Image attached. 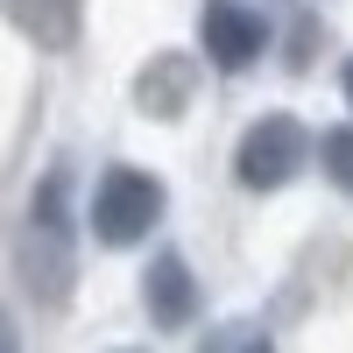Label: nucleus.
<instances>
[{"label": "nucleus", "mask_w": 353, "mask_h": 353, "mask_svg": "<svg viewBox=\"0 0 353 353\" xmlns=\"http://www.w3.org/2000/svg\"><path fill=\"white\" fill-rule=\"evenodd\" d=\"M198 353H276V346H269V339H261L254 325H219V332H212V339H205Z\"/></svg>", "instance_id": "obj_9"}, {"label": "nucleus", "mask_w": 353, "mask_h": 353, "mask_svg": "<svg viewBox=\"0 0 353 353\" xmlns=\"http://www.w3.org/2000/svg\"><path fill=\"white\" fill-rule=\"evenodd\" d=\"M0 8H8V21L21 36H36L43 50H71V36H78V0H0Z\"/></svg>", "instance_id": "obj_6"}, {"label": "nucleus", "mask_w": 353, "mask_h": 353, "mask_svg": "<svg viewBox=\"0 0 353 353\" xmlns=\"http://www.w3.org/2000/svg\"><path fill=\"white\" fill-rule=\"evenodd\" d=\"M141 290H149V318L170 325V332L198 318V283H191V269H184V254H156L149 276H141Z\"/></svg>", "instance_id": "obj_5"}, {"label": "nucleus", "mask_w": 353, "mask_h": 353, "mask_svg": "<svg viewBox=\"0 0 353 353\" xmlns=\"http://www.w3.org/2000/svg\"><path fill=\"white\" fill-rule=\"evenodd\" d=\"M339 85H346V99H353V64H346V71H339Z\"/></svg>", "instance_id": "obj_10"}, {"label": "nucleus", "mask_w": 353, "mask_h": 353, "mask_svg": "<svg viewBox=\"0 0 353 353\" xmlns=\"http://www.w3.org/2000/svg\"><path fill=\"white\" fill-rule=\"evenodd\" d=\"M318 156H325V176L339 191H353V128H332L325 141H318Z\"/></svg>", "instance_id": "obj_8"}, {"label": "nucleus", "mask_w": 353, "mask_h": 353, "mask_svg": "<svg viewBox=\"0 0 353 353\" xmlns=\"http://www.w3.org/2000/svg\"><path fill=\"white\" fill-rule=\"evenodd\" d=\"M0 353H14V346H8V339H0Z\"/></svg>", "instance_id": "obj_11"}, {"label": "nucleus", "mask_w": 353, "mask_h": 353, "mask_svg": "<svg viewBox=\"0 0 353 353\" xmlns=\"http://www.w3.org/2000/svg\"><path fill=\"white\" fill-rule=\"evenodd\" d=\"M184 99H191V71L176 64V57H163V64L141 78V106H149V113H176Z\"/></svg>", "instance_id": "obj_7"}, {"label": "nucleus", "mask_w": 353, "mask_h": 353, "mask_svg": "<svg viewBox=\"0 0 353 353\" xmlns=\"http://www.w3.org/2000/svg\"><path fill=\"white\" fill-rule=\"evenodd\" d=\"M163 219V184L149 170H106L99 176V191H92V233L106 248H134V241H149Z\"/></svg>", "instance_id": "obj_2"}, {"label": "nucleus", "mask_w": 353, "mask_h": 353, "mask_svg": "<svg viewBox=\"0 0 353 353\" xmlns=\"http://www.w3.org/2000/svg\"><path fill=\"white\" fill-rule=\"evenodd\" d=\"M198 36H205V57H212L219 71H248L254 57L269 50V21H261V8H248V0H205Z\"/></svg>", "instance_id": "obj_4"}, {"label": "nucleus", "mask_w": 353, "mask_h": 353, "mask_svg": "<svg viewBox=\"0 0 353 353\" xmlns=\"http://www.w3.org/2000/svg\"><path fill=\"white\" fill-rule=\"evenodd\" d=\"M304 156H311L304 128L290 121V113H269V121H254V128L241 134V149H233V176H241L248 191H276V184L297 176Z\"/></svg>", "instance_id": "obj_3"}, {"label": "nucleus", "mask_w": 353, "mask_h": 353, "mask_svg": "<svg viewBox=\"0 0 353 353\" xmlns=\"http://www.w3.org/2000/svg\"><path fill=\"white\" fill-rule=\"evenodd\" d=\"M14 269H21V283H28V297H36V304H57V297H64V283H71L64 170H57V176H43V191H36V212H28L21 241H14Z\"/></svg>", "instance_id": "obj_1"}]
</instances>
